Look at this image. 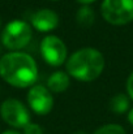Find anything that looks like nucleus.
Returning <instances> with one entry per match:
<instances>
[{
    "label": "nucleus",
    "mask_w": 133,
    "mask_h": 134,
    "mask_svg": "<svg viewBox=\"0 0 133 134\" xmlns=\"http://www.w3.org/2000/svg\"><path fill=\"white\" fill-rule=\"evenodd\" d=\"M76 21L78 25L89 27L95 22V13L89 5H82L76 13Z\"/></svg>",
    "instance_id": "nucleus-10"
},
{
    "label": "nucleus",
    "mask_w": 133,
    "mask_h": 134,
    "mask_svg": "<svg viewBox=\"0 0 133 134\" xmlns=\"http://www.w3.org/2000/svg\"><path fill=\"white\" fill-rule=\"evenodd\" d=\"M100 12L108 24L127 25L133 21V0H103Z\"/></svg>",
    "instance_id": "nucleus-4"
},
{
    "label": "nucleus",
    "mask_w": 133,
    "mask_h": 134,
    "mask_svg": "<svg viewBox=\"0 0 133 134\" xmlns=\"http://www.w3.org/2000/svg\"><path fill=\"white\" fill-rule=\"evenodd\" d=\"M28 104L37 113L44 116L54 107V98L50 90L43 85H33L28 92Z\"/></svg>",
    "instance_id": "nucleus-7"
},
{
    "label": "nucleus",
    "mask_w": 133,
    "mask_h": 134,
    "mask_svg": "<svg viewBox=\"0 0 133 134\" xmlns=\"http://www.w3.org/2000/svg\"><path fill=\"white\" fill-rule=\"evenodd\" d=\"M73 134H88L86 132H84V130H77V132H75Z\"/></svg>",
    "instance_id": "nucleus-18"
},
{
    "label": "nucleus",
    "mask_w": 133,
    "mask_h": 134,
    "mask_svg": "<svg viewBox=\"0 0 133 134\" xmlns=\"http://www.w3.org/2000/svg\"><path fill=\"white\" fill-rule=\"evenodd\" d=\"M0 116L9 126L16 129H24L30 122L29 109L18 99H5L0 105Z\"/></svg>",
    "instance_id": "nucleus-5"
},
{
    "label": "nucleus",
    "mask_w": 133,
    "mask_h": 134,
    "mask_svg": "<svg viewBox=\"0 0 133 134\" xmlns=\"http://www.w3.org/2000/svg\"><path fill=\"white\" fill-rule=\"evenodd\" d=\"M110 109L115 113H124L129 109V98L125 94H116L110 100Z\"/></svg>",
    "instance_id": "nucleus-11"
},
{
    "label": "nucleus",
    "mask_w": 133,
    "mask_h": 134,
    "mask_svg": "<svg viewBox=\"0 0 133 134\" xmlns=\"http://www.w3.org/2000/svg\"><path fill=\"white\" fill-rule=\"evenodd\" d=\"M80 4H82V5H89V4H91V3H94L95 0H77Z\"/></svg>",
    "instance_id": "nucleus-16"
},
{
    "label": "nucleus",
    "mask_w": 133,
    "mask_h": 134,
    "mask_svg": "<svg viewBox=\"0 0 133 134\" xmlns=\"http://www.w3.org/2000/svg\"><path fill=\"white\" fill-rule=\"evenodd\" d=\"M31 25L42 33L55 30L59 26V16L51 9H39L31 16Z\"/></svg>",
    "instance_id": "nucleus-8"
},
{
    "label": "nucleus",
    "mask_w": 133,
    "mask_h": 134,
    "mask_svg": "<svg viewBox=\"0 0 133 134\" xmlns=\"http://www.w3.org/2000/svg\"><path fill=\"white\" fill-rule=\"evenodd\" d=\"M31 26L24 20L9 21L1 33V43L10 51H20L31 41Z\"/></svg>",
    "instance_id": "nucleus-3"
},
{
    "label": "nucleus",
    "mask_w": 133,
    "mask_h": 134,
    "mask_svg": "<svg viewBox=\"0 0 133 134\" xmlns=\"http://www.w3.org/2000/svg\"><path fill=\"white\" fill-rule=\"evenodd\" d=\"M1 134H21V133L17 132V130H5L4 133H1Z\"/></svg>",
    "instance_id": "nucleus-17"
},
{
    "label": "nucleus",
    "mask_w": 133,
    "mask_h": 134,
    "mask_svg": "<svg viewBox=\"0 0 133 134\" xmlns=\"http://www.w3.org/2000/svg\"><path fill=\"white\" fill-rule=\"evenodd\" d=\"M127 92H128L129 98L133 100V72L129 74V77L127 80Z\"/></svg>",
    "instance_id": "nucleus-14"
},
{
    "label": "nucleus",
    "mask_w": 133,
    "mask_h": 134,
    "mask_svg": "<svg viewBox=\"0 0 133 134\" xmlns=\"http://www.w3.org/2000/svg\"><path fill=\"white\" fill-rule=\"evenodd\" d=\"M0 77L13 87H31L38 80V66L29 53L10 51L0 57Z\"/></svg>",
    "instance_id": "nucleus-1"
},
{
    "label": "nucleus",
    "mask_w": 133,
    "mask_h": 134,
    "mask_svg": "<svg viewBox=\"0 0 133 134\" xmlns=\"http://www.w3.org/2000/svg\"><path fill=\"white\" fill-rule=\"evenodd\" d=\"M24 134H43V129L34 122H29L24 128Z\"/></svg>",
    "instance_id": "nucleus-13"
},
{
    "label": "nucleus",
    "mask_w": 133,
    "mask_h": 134,
    "mask_svg": "<svg viewBox=\"0 0 133 134\" xmlns=\"http://www.w3.org/2000/svg\"><path fill=\"white\" fill-rule=\"evenodd\" d=\"M69 87V74L63 70H57L47 80V89L52 92H63Z\"/></svg>",
    "instance_id": "nucleus-9"
},
{
    "label": "nucleus",
    "mask_w": 133,
    "mask_h": 134,
    "mask_svg": "<svg viewBox=\"0 0 133 134\" xmlns=\"http://www.w3.org/2000/svg\"><path fill=\"white\" fill-rule=\"evenodd\" d=\"M104 69V57L95 48H81L67 60V73L82 82L97 80Z\"/></svg>",
    "instance_id": "nucleus-2"
},
{
    "label": "nucleus",
    "mask_w": 133,
    "mask_h": 134,
    "mask_svg": "<svg viewBox=\"0 0 133 134\" xmlns=\"http://www.w3.org/2000/svg\"><path fill=\"white\" fill-rule=\"evenodd\" d=\"M128 121H129V124L133 126V108H131L129 112H128Z\"/></svg>",
    "instance_id": "nucleus-15"
},
{
    "label": "nucleus",
    "mask_w": 133,
    "mask_h": 134,
    "mask_svg": "<svg viewBox=\"0 0 133 134\" xmlns=\"http://www.w3.org/2000/svg\"><path fill=\"white\" fill-rule=\"evenodd\" d=\"M54 1H55V0H54Z\"/></svg>",
    "instance_id": "nucleus-20"
},
{
    "label": "nucleus",
    "mask_w": 133,
    "mask_h": 134,
    "mask_svg": "<svg viewBox=\"0 0 133 134\" xmlns=\"http://www.w3.org/2000/svg\"><path fill=\"white\" fill-rule=\"evenodd\" d=\"M41 55L43 60L51 66H60L67 61V46L55 35H47L41 42Z\"/></svg>",
    "instance_id": "nucleus-6"
},
{
    "label": "nucleus",
    "mask_w": 133,
    "mask_h": 134,
    "mask_svg": "<svg viewBox=\"0 0 133 134\" xmlns=\"http://www.w3.org/2000/svg\"><path fill=\"white\" fill-rule=\"evenodd\" d=\"M0 26H1V18H0Z\"/></svg>",
    "instance_id": "nucleus-19"
},
{
    "label": "nucleus",
    "mask_w": 133,
    "mask_h": 134,
    "mask_svg": "<svg viewBox=\"0 0 133 134\" xmlns=\"http://www.w3.org/2000/svg\"><path fill=\"white\" fill-rule=\"evenodd\" d=\"M94 134H127L124 128L118 125V124H107V125H103L100 128H98Z\"/></svg>",
    "instance_id": "nucleus-12"
}]
</instances>
